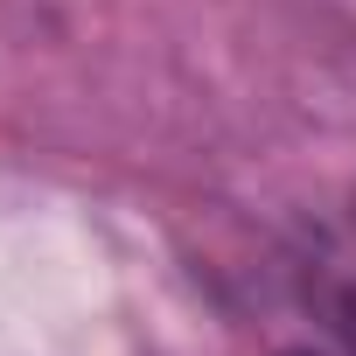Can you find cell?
<instances>
[{"label":"cell","instance_id":"obj_1","mask_svg":"<svg viewBox=\"0 0 356 356\" xmlns=\"http://www.w3.org/2000/svg\"><path fill=\"white\" fill-rule=\"evenodd\" d=\"M349 342H356V300H349Z\"/></svg>","mask_w":356,"mask_h":356}]
</instances>
